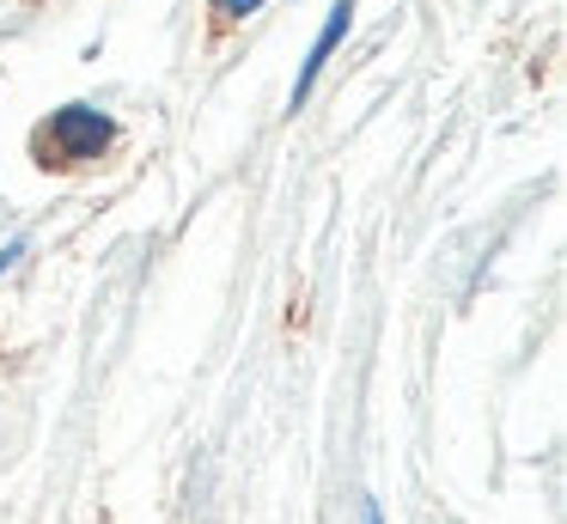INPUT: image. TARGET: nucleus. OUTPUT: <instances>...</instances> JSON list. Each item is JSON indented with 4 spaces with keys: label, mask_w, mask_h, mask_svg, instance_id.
Masks as SVG:
<instances>
[{
    "label": "nucleus",
    "mask_w": 567,
    "mask_h": 524,
    "mask_svg": "<svg viewBox=\"0 0 567 524\" xmlns=\"http://www.w3.org/2000/svg\"><path fill=\"white\" fill-rule=\"evenodd\" d=\"M111 141H116V122L104 116L99 104H62L38 129L43 165H92V158L111 153Z\"/></svg>",
    "instance_id": "f257e3e1"
},
{
    "label": "nucleus",
    "mask_w": 567,
    "mask_h": 524,
    "mask_svg": "<svg viewBox=\"0 0 567 524\" xmlns=\"http://www.w3.org/2000/svg\"><path fill=\"white\" fill-rule=\"evenodd\" d=\"M348 24H354V0H336L330 7V19H323V31L311 37V49H306V61H299V80H293V110L311 97V85H318V73L330 68V55L342 49V37H348Z\"/></svg>",
    "instance_id": "f03ea898"
},
{
    "label": "nucleus",
    "mask_w": 567,
    "mask_h": 524,
    "mask_svg": "<svg viewBox=\"0 0 567 524\" xmlns=\"http://www.w3.org/2000/svg\"><path fill=\"white\" fill-rule=\"evenodd\" d=\"M220 19H250V12H262V0H208Z\"/></svg>",
    "instance_id": "7ed1b4c3"
},
{
    "label": "nucleus",
    "mask_w": 567,
    "mask_h": 524,
    "mask_svg": "<svg viewBox=\"0 0 567 524\" xmlns=\"http://www.w3.org/2000/svg\"><path fill=\"white\" fill-rule=\"evenodd\" d=\"M19 256H25V238H7V244H0V275H7V268H13Z\"/></svg>",
    "instance_id": "20e7f679"
},
{
    "label": "nucleus",
    "mask_w": 567,
    "mask_h": 524,
    "mask_svg": "<svg viewBox=\"0 0 567 524\" xmlns=\"http://www.w3.org/2000/svg\"><path fill=\"white\" fill-rule=\"evenodd\" d=\"M360 524H384V512H379V506H372V500H367V512H360Z\"/></svg>",
    "instance_id": "39448f33"
}]
</instances>
